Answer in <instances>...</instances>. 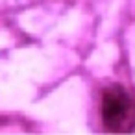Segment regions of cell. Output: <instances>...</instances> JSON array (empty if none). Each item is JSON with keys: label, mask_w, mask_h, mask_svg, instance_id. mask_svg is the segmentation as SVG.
Listing matches in <instances>:
<instances>
[{"label": "cell", "mask_w": 135, "mask_h": 135, "mask_svg": "<svg viewBox=\"0 0 135 135\" xmlns=\"http://www.w3.org/2000/svg\"><path fill=\"white\" fill-rule=\"evenodd\" d=\"M102 118L109 129H128L133 120V102L124 89H109L102 98Z\"/></svg>", "instance_id": "6da1fadb"}]
</instances>
